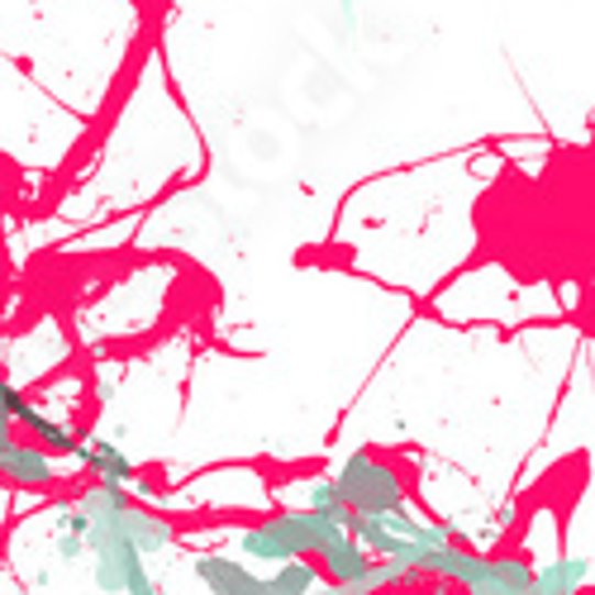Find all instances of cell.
Here are the masks:
<instances>
[{"instance_id":"6da1fadb","label":"cell","mask_w":595,"mask_h":595,"mask_svg":"<svg viewBox=\"0 0 595 595\" xmlns=\"http://www.w3.org/2000/svg\"><path fill=\"white\" fill-rule=\"evenodd\" d=\"M77 510L91 519L86 525V558H91V576L100 595H163L148 572L153 553H167L177 543V525L167 515L139 505L120 486H86Z\"/></svg>"},{"instance_id":"7a4b0ae2","label":"cell","mask_w":595,"mask_h":595,"mask_svg":"<svg viewBox=\"0 0 595 595\" xmlns=\"http://www.w3.org/2000/svg\"><path fill=\"white\" fill-rule=\"evenodd\" d=\"M339 525L315 510H277L263 525L239 533V553L243 562H263V568H282V562H315L324 548L339 539Z\"/></svg>"},{"instance_id":"3957f363","label":"cell","mask_w":595,"mask_h":595,"mask_svg":"<svg viewBox=\"0 0 595 595\" xmlns=\"http://www.w3.org/2000/svg\"><path fill=\"white\" fill-rule=\"evenodd\" d=\"M329 482H333V491H339V500H343L348 515L386 519V515H396V510H410V491H405V476L390 467V462H382L376 453H367V448L348 453Z\"/></svg>"},{"instance_id":"277c9868","label":"cell","mask_w":595,"mask_h":595,"mask_svg":"<svg viewBox=\"0 0 595 595\" xmlns=\"http://www.w3.org/2000/svg\"><path fill=\"white\" fill-rule=\"evenodd\" d=\"M14 429H29L34 448H43L48 458H71V462H81L86 439H81V433L71 429V425H63V419L43 415L34 400H24V405H20V415H14Z\"/></svg>"},{"instance_id":"5b68a950","label":"cell","mask_w":595,"mask_h":595,"mask_svg":"<svg viewBox=\"0 0 595 595\" xmlns=\"http://www.w3.org/2000/svg\"><path fill=\"white\" fill-rule=\"evenodd\" d=\"M0 482L24 486V491H48L57 486V462L34 443H5L0 448Z\"/></svg>"},{"instance_id":"8992f818","label":"cell","mask_w":595,"mask_h":595,"mask_svg":"<svg viewBox=\"0 0 595 595\" xmlns=\"http://www.w3.org/2000/svg\"><path fill=\"white\" fill-rule=\"evenodd\" d=\"M591 586V558L586 553H562L543 568H533V582L525 595H586Z\"/></svg>"},{"instance_id":"52a82bcc","label":"cell","mask_w":595,"mask_h":595,"mask_svg":"<svg viewBox=\"0 0 595 595\" xmlns=\"http://www.w3.org/2000/svg\"><path fill=\"white\" fill-rule=\"evenodd\" d=\"M81 467L96 476L100 486H120L129 491L139 482V467H134V458L120 453V443H110V439H91L81 448Z\"/></svg>"},{"instance_id":"ba28073f","label":"cell","mask_w":595,"mask_h":595,"mask_svg":"<svg viewBox=\"0 0 595 595\" xmlns=\"http://www.w3.org/2000/svg\"><path fill=\"white\" fill-rule=\"evenodd\" d=\"M305 510H315V515L333 519L339 529H343V519H348V510H343V500H339V491H333L329 476H315V482L305 486Z\"/></svg>"},{"instance_id":"9c48e42d","label":"cell","mask_w":595,"mask_h":595,"mask_svg":"<svg viewBox=\"0 0 595 595\" xmlns=\"http://www.w3.org/2000/svg\"><path fill=\"white\" fill-rule=\"evenodd\" d=\"M24 400H29L24 390L0 376V448L14 443V415H20V405H24Z\"/></svg>"},{"instance_id":"30bf717a","label":"cell","mask_w":595,"mask_h":595,"mask_svg":"<svg viewBox=\"0 0 595 595\" xmlns=\"http://www.w3.org/2000/svg\"><path fill=\"white\" fill-rule=\"evenodd\" d=\"M57 558H63V562H81L86 558V539H77V533H57Z\"/></svg>"},{"instance_id":"8fae6325","label":"cell","mask_w":595,"mask_h":595,"mask_svg":"<svg viewBox=\"0 0 595 595\" xmlns=\"http://www.w3.org/2000/svg\"><path fill=\"white\" fill-rule=\"evenodd\" d=\"M343 20H348V29H357V20H353V0H343Z\"/></svg>"}]
</instances>
